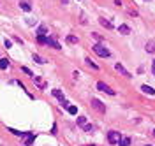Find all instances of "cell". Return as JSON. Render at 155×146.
Instances as JSON below:
<instances>
[{
  "instance_id": "277c9868",
  "label": "cell",
  "mask_w": 155,
  "mask_h": 146,
  "mask_svg": "<svg viewBox=\"0 0 155 146\" xmlns=\"http://www.w3.org/2000/svg\"><path fill=\"white\" fill-rule=\"evenodd\" d=\"M92 106H94L97 111H101V113H106V108L102 106V102H101L99 99H92Z\"/></svg>"
},
{
  "instance_id": "7c38bea8",
  "label": "cell",
  "mask_w": 155,
  "mask_h": 146,
  "mask_svg": "<svg viewBox=\"0 0 155 146\" xmlns=\"http://www.w3.org/2000/svg\"><path fill=\"white\" fill-rule=\"evenodd\" d=\"M120 34H123V35H127V34H130V28L127 27V25H120Z\"/></svg>"
},
{
  "instance_id": "ba28073f",
  "label": "cell",
  "mask_w": 155,
  "mask_h": 146,
  "mask_svg": "<svg viewBox=\"0 0 155 146\" xmlns=\"http://www.w3.org/2000/svg\"><path fill=\"white\" fill-rule=\"evenodd\" d=\"M115 67H116V71H118V72H122V74H123V76H127V77H130V72H129V71H125V67H123L122 64H116Z\"/></svg>"
},
{
  "instance_id": "44dd1931",
  "label": "cell",
  "mask_w": 155,
  "mask_h": 146,
  "mask_svg": "<svg viewBox=\"0 0 155 146\" xmlns=\"http://www.w3.org/2000/svg\"><path fill=\"white\" fill-rule=\"evenodd\" d=\"M83 130H85V132H92L94 127H92V125H88V123H85V125H83Z\"/></svg>"
},
{
  "instance_id": "603a6c76",
  "label": "cell",
  "mask_w": 155,
  "mask_h": 146,
  "mask_svg": "<svg viewBox=\"0 0 155 146\" xmlns=\"http://www.w3.org/2000/svg\"><path fill=\"white\" fill-rule=\"evenodd\" d=\"M67 111H69L71 114H76V113H78V108H76V106H69V108H67Z\"/></svg>"
},
{
  "instance_id": "2e32d148",
  "label": "cell",
  "mask_w": 155,
  "mask_h": 146,
  "mask_svg": "<svg viewBox=\"0 0 155 146\" xmlns=\"http://www.w3.org/2000/svg\"><path fill=\"white\" fill-rule=\"evenodd\" d=\"M32 79H34V83H35V85H37L39 88H42V90H44V86H46V85H44V83H42L39 77H34V76H32Z\"/></svg>"
},
{
  "instance_id": "9c48e42d",
  "label": "cell",
  "mask_w": 155,
  "mask_h": 146,
  "mask_svg": "<svg viewBox=\"0 0 155 146\" xmlns=\"http://www.w3.org/2000/svg\"><path fill=\"white\" fill-rule=\"evenodd\" d=\"M141 90H143L145 93H148V95H155V90H153L152 86H148V85H143V86H141Z\"/></svg>"
},
{
  "instance_id": "52a82bcc",
  "label": "cell",
  "mask_w": 155,
  "mask_h": 146,
  "mask_svg": "<svg viewBox=\"0 0 155 146\" xmlns=\"http://www.w3.org/2000/svg\"><path fill=\"white\" fill-rule=\"evenodd\" d=\"M145 49H146L148 53H155V40H148L146 46H145Z\"/></svg>"
},
{
  "instance_id": "5bb4252c",
  "label": "cell",
  "mask_w": 155,
  "mask_h": 146,
  "mask_svg": "<svg viewBox=\"0 0 155 146\" xmlns=\"http://www.w3.org/2000/svg\"><path fill=\"white\" fill-rule=\"evenodd\" d=\"M19 7L23 9V11H27V12H28V11H32V5H30L28 2H21V4H19Z\"/></svg>"
},
{
  "instance_id": "4316f807",
  "label": "cell",
  "mask_w": 155,
  "mask_h": 146,
  "mask_svg": "<svg viewBox=\"0 0 155 146\" xmlns=\"http://www.w3.org/2000/svg\"><path fill=\"white\" fill-rule=\"evenodd\" d=\"M85 146H94V144H85Z\"/></svg>"
},
{
  "instance_id": "9a60e30c",
  "label": "cell",
  "mask_w": 155,
  "mask_h": 146,
  "mask_svg": "<svg viewBox=\"0 0 155 146\" xmlns=\"http://www.w3.org/2000/svg\"><path fill=\"white\" fill-rule=\"evenodd\" d=\"M65 40H67L69 44H76L78 42V37L76 35H67V39H65Z\"/></svg>"
},
{
  "instance_id": "ffe728a7",
  "label": "cell",
  "mask_w": 155,
  "mask_h": 146,
  "mask_svg": "<svg viewBox=\"0 0 155 146\" xmlns=\"http://www.w3.org/2000/svg\"><path fill=\"white\" fill-rule=\"evenodd\" d=\"M37 40H39V44H46L48 37H46V35H37Z\"/></svg>"
},
{
  "instance_id": "d6986e66",
  "label": "cell",
  "mask_w": 155,
  "mask_h": 146,
  "mask_svg": "<svg viewBox=\"0 0 155 146\" xmlns=\"http://www.w3.org/2000/svg\"><path fill=\"white\" fill-rule=\"evenodd\" d=\"M34 62H37V64H46V60L42 56H39V55H34Z\"/></svg>"
},
{
  "instance_id": "ac0fdd59",
  "label": "cell",
  "mask_w": 155,
  "mask_h": 146,
  "mask_svg": "<svg viewBox=\"0 0 155 146\" xmlns=\"http://www.w3.org/2000/svg\"><path fill=\"white\" fill-rule=\"evenodd\" d=\"M118 144H120V146H129V144H130V139H129V137H122Z\"/></svg>"
},
{
  "instance_id": "d4e9b609",
  "label": "cell",
  "mask_w": 155,
  "mask_h": 146,
  "mask_svg": "<svg viewBox=\"0 0 155 146\" xmlns=\"http://www.w3.org/2000/svg\"><path fill=\"white\" fill-rule=\"evenodd\" d=\"M62 104V108H69V102L67 100H63V102H60Z\"/></svg>"
},
{
  "instance_id": "7a4b0ae2",
  "label": "cell",
  "mask_w": 155,
  "mask_h": 146,
  "mask_svg": "<svg viewBox=\"0 0 155 146\" xmlns=\"http://www.w3.org/2000/svg\"><path fill=\"white\" fill-rule=\"evenodd\" d=\"M120 139H122L120 132H116V130H111V132H107V141L111 143V144H116V143H120Z\"/></svg>"
},
{
  "instance_id": "4fadbf2b",
  "label": "cell",
  "mask_w": 155,
  "mask_h": 146,
  "mask_svg": "<svg viewBox=\"0 0 155 146\" xmlns=\"http://www.w3.org/2000/svg\"><path fill=\"white\" fill-rule=\"evenodd\" d=\"M48 34V28L44 27V25H41L39 28H37V35H46Z\"/></svg>"
},
{
  "instance_id": "f1b7e54d",
  "label": "cell",
  "mask_w": 155,
  "mask_h": 146,
  "mask_svg": "<svg viewBox=\"0 0 155 146\" xmlns=\"http://www.w3.org/2000/svg\"><path fill=\"white\" fill-rule=\"evenodd\" d=\"M148 146H152V144H148Z\"/></svg>"
},
{
  "instance_id": "8992f818",
  "label": "cell",
  "mask_w": 155,
  "mask_h": 146,
  "mask_svg": "<svg viewBox=\"0 0 155 146\" xmlns=\"http://www.w3.org/2000/svg\"><path fill=\"white\" fill-rule=\"evenodd\" d=\"M34 141H35V134L34 132H27V136H25V146H32Z\"/></svg>"
},
{
  "instance_id": "83f0119b",
  "label": "cell",
  "mask_w": 155,
  "mask_h": 146,
  "mask_svg": "<svg viewBox=\"0 0 155 146\" xmlns=\"http://www.w3.org/2000/svg\"><path fill=\"white\" fill-rule=\"evenodd\" d=\"M153 134H155V130H153Z\"/></svg>"
},
{
  "instance_id": "e0dca14e",
  "label": "cell",
  "mask_w": 155,
  "mask_h": 146,
  "mask_svg": "<svg viewBox=\"0 0 155 146\" xmlns=\"http://www.w3.org/2000/svg\"><path fill=\"white\" fill-rule=\"evenodd\" d=\"M7 67H9V60L2 58V60H0V69H7Z\"/></svg>"
},
{
  "instance_id": "6da1fadb",
  "label": "cell",
  "mask_w": 155,
  "mask_h": 146,
  "mask_svg": "<svg viewBox=\"0 0 155 146\" xmlns=\"http://www.w3.org/2000/svg\"><path fill=\"white\" fill-rule=\"evenodd\" d=\"M94 51H95L99 56H102V58H107L109 55H111V53H109V49H107L104 44H95V46H94Z\"/></svg>"
},
{
  "instance_id": "cb8c5ba5",
  "label": "cell",
  "mask_w": 155,
  "mask_h": 146,
  "mask_svg": "<svg viewBox=\"0 0 155 146\" xmlns=\"http://www.w3.org/2000/svg\"><path fill=\"white\" fill-rule=\"evenodd\" d=\"M21 71H23L25 74H28V76H34V74H32V71H30L28 67H21Z\"/></svg>"
},
{
  "instance_id": "8fae6325",
  "label": "cell",
  "mask_w": 155,
  "mask_h": 146,
  "mask_svg": "<svg viewBox=\"0 0 155 146\" xmlns=\"http://www.w3.org/2000/svg\"><path fill=\"white\" fill-rule=\"evenodd\" d=\"M101 25L102 27H106V28H113V25H111V21H107L106 18H101Z\"/></svg>"
},
{
  "instance_id": "30bf717a",
  "label": "cell",
  "mask_w": 155,
  "mask_h": 146,
  "mask_svg": "<svg viewBox=\"0 0 155 146\" xmlns=\"http://www.w3.org/2000/svg\"><path fill=\"white\" fill-rule=\"evenodd\" d=\"M51 93H53V95H55L60 102H63V100H65V97H63V93H62L60 90H51Z\"/></svg>"
},
{
  "instance_id": "5b68a950",
  "label": "cell",
  "mask_w": 155,
  "mask_h": 146,
  "mask_svg": "<svg viewBox=\"0 0 155 146\" xmlns=\"http://www.w3.org/2000/svg\"><path fill=\"white\" fill-rule=\"evenodd\" d=\"M46 44H48V46H51V48H55V49H62V46L58 44V40H56L55 37H48Z\"/></svg>"
},
{
  "instance_id": "3957f363",
  "label": "cell",
  "mask_w": 155,
  "mask_h": 146,
  "mask_svg": "<svg viewBox=\"0 0 155 146\" xmlns=\"http://www.w3.org/2000/svg\"><path fill=\"white\" fill-rule=\"evenodd\" d=\"M97 88H99L101 92H106V93H109V95H115V90H111V88H109V86L106 85V83H102V81H99V83H97Z\"/></svg>"
},
{
  "instance_id": "484cf974",
  "label": "cell",
  "mask_w": 155,
  "mask_h": 146,
  "mask_svg": "<svg viewBox=\"0 0 155 146\" xmlns=\"http://www.w3.org/2000/svg\"><path fill=\"white\" fill-rule=\"evenodd\" d=\"M152 72H153V76H155V60H153V64H152Z\"/></svg>"
},
{
  "instance_id": "7402d4cb",
  "label": "cell",
  "mask_w": 155,
  "mask_h": 146,
  "mask_svg": "<svg viewBox=\"0 0 155 146\" xmlns=\"http://www.w3.org/2000/svg\"><path fill=\"white\" fill-rule=\"evenodd\" d=\"M85 123H86V118L85 116H78V125H81V127H83Z\"/></svg>"
}]
</instances>
